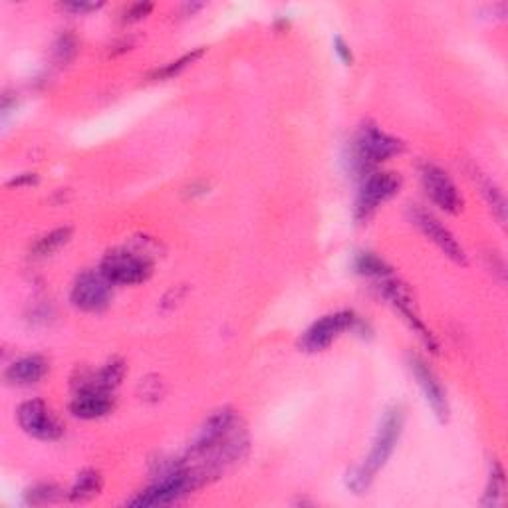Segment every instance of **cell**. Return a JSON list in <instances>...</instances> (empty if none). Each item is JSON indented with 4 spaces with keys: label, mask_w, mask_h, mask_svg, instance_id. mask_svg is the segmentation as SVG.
I'll use <instances>...</instances> for the list:
<instances>
[{
    "label": "cell",
    "mask_w": 508,
    "mask_h": 508,
    "mask_svg": "<svg viewBox=\"0 0 508 508\" xmlns=\"http://www.w3.org/2000/svg\"><path fill=\"white\" fill-rule=\"evenodd\" d=\"M404 425H405L404 409L399 405L389 407L384 413V419H381L374 445H371V451L366 457V461L348 475V486L356 494L366 493L369 485L374 483L376 475L387 465L389 457L394 455L395 447L399 443V437L404 433Z\"/></svg>",
    "instance_id": "cell-1"
},
{
    "label": "cell",
    "mask_w": 508,
    "mask_h": 508,
    "mask_svg": "<svg viewBox=\"0 0 508 508\" xmlns=\"http://www.w3.org/2000/svg\"><path fill=\"white\" fill-rule=\"evenodd\" d=\"M207 476H204L199 468H195L189 463H179L169 467L168 471H163L158 481L151 483L145 491L138 496H133L127 501L130 506H165L181 501L183 496L197 491L203 485H207Z\"/></svg>",
    "instance_id": "cell-2"
},
{
    "label": "cell",
    "mask_w": 508,
    "mask_h": 508,
    "mask_svg": "<svg viewBox=\"0 0 508 508\" xmlns=\"http://www.w3.org/2000/svg\"><path fill=\"white\" fill-rule=\"evenodd\" d=\"M100 272L113 286H133L150 280L153 275V265L148 257L140 252L115 249L104 257Z\"/></svg>",
    "instance_id": "cell-3"
},
{
    "label": "cell",
    "mask_w": 508,
    "mask_h": 508,
    "mask_svg": "<svg viewBox=\"0 0 508 508\" xmlns=\"http://www.w3.org/2000/svg\"><path fill=\"white\" fill-rule=\"evenodd\" d=\"M354 161L359 169H371L376 165L395 158L404 151V143L394 135L381 132L376 125L361 127L354 141Z\"/></svg>",
    "instance_id": "cell-4"
},
{
    "label": "cell",
    "mask_w": 508,
    "mask_h": 508,
    "mask_svg": "<svg viewBox=\"0 0 508 508\" xmlns=\"http://www.w3.org/2000/svg\"><path fill=\"white\" fill-rule=\"evenodd\" d=\"M358 324L359 320L354 312L349 310L334 312V314H328L314 322V324L302 334L298 346L302 351H306V354H318V351H324L326 348L334 344L344 331L354 330Z\"/></svg>",
    "instance_id": "cell-5"
},
{
    "label": "cell",
    "mask_w": 508,
    "mask_h": 508,
    "mask_svg": "<svg viewBox=\"0 0 508 508\" xmlns=\"http://www.w3.org/2000/svg\"><path fill=\"white\" fill-rule=\"evenodd\" d=\"M402 189V177L394 171H376L369 173L356 201V219L367 221L381 204L387 203Z\"/></svg>",
    "instance_id": "cell-6"
},
{
    "label": "cell",
    "mask_w": 508,
    "mask_h": 508,
    "mask_svg": "<svg viewBox=\"0 0 508 508\" xmlns=\"http://www.w3.org/2000/svg\"><path fill=\"white\" fill-rule=\"evenodd\" d=\"M112 288L113 285L100 270H86L72 286V304L84 312H102L110 306Z\"/></svg>",
    "instance_id": "cell-7"
},
{
    "label": "cell",
    "mask_w": 508,
    "mask_h": 508,
    "mask_svg": "<svg viewBox=\"0 0 508 508\" xmlns=\"http://www.w3.org/2000/svg\"><path fill=\"white\" fill-rule=\"evenodd\" d=\"M18 425L34 439L41 441H58L64 435V425L41 399H31L18 407Z\"/></svg>",
    "instance_id": "cell-8"
},
{
    "label": "cell",
    "mask_w": 508,
    "mask_h": 508,
    "mask_svg": "<svg viewBox=\"0 0 508 508\" xmlns=\"http://www.w3.org/2000/svg\"><path fill=\"white\" fill-rule=\"evenodd\" d=\"M422 183L427 193V197L431 199L439 209H443L449 214H457L463 209V197L458 193L457 185L449 175L437 168V165H423L422 168Z\"/></svg>",
    "instance_id": "cell-9"
},
{
    "label": "cell",
    "mask_w": 508,
    "mask_h": 508,
    "mask_svg": "<svg viewBox=\"0 0 508 508\" xmlns=\"http://www.w3.org/2000/svg\"><path fill=\"white\" fill-rule=\"evenodd\" d=\"M379 290H381V295H384L389 300V304H392L395 310H399V314H402L407 320V324L413 328L415 334L425 341V346L431 348L433 351H437V341L431 336V331L425 328L422 318H419V314L415 312L413 300H412V296H409V292L402 285H399V282L394 277L379 278Z\"/></svg>",
    "instance_id": "cell-10"
},
{
    "label": "cell",
    "mask_w": 508,
    "mask_h": 508,
    "mask_svg": "<svg viewBox=\"0 0 508 508\" xmlns=\"http://www.w3.org/2000/svg\"><path fill=\"white\" fill-rule=\"evenodd\" d=\"M234 423H237V415H234L231 407H222L219 412H214L207 422L203 423L197 437H195V441L191 443L187 461H195V458L209 453L211 449L231 431Z\"/></svg>",
    "instance_id": "cell-11"
},
{
    "label": "cell",
    "mask_w": 508,
    "mask_h": 508,
    "mask_svg": "<svg viewBox=\"0 0 508 508\" xmlns=\"http://www.w3.org/2000/svg\"><path fill=\"white\" fill-rule=\"evenodd\" d=\"M413 221L419 229H422V232L425 234V237L435 242L439 249H441L449 259H451L453 262H457V265H467V254H465V249L458 244V240L455 239V234L449 231L447 227H443L441 221L435 219L431 213H427V211H422V209H417L413 213Z\"/></svg>",
    "instance_id": "cell-12"
},
{
    "label": "cell",
    "mask_w": 508,
    "mask_h": 508,
    "mask_svg": "<svg viewBox=\"0 0 508 508\" xmlns=\"http://www.w3.org/2000/svg\"><path fill=\"white\" fill-rule=\"evenodd\" d=\"M412 371L417 379L419 387L427 399V404L431 405L433 413L439 417V422H447L449 419V402L445 395V389L441 386V381L437 379V376L433 374V369L429 367L422 358H412Z\"/></svg>",
    "instance_id": "cell-13"
},
{
    "label": "cell",
    "mask_w": 508,
    "mask_h": 508,
    "mask_svg": "<svg viewBox=\"0 0 508 508\" xmlns=\"http://www.w3.org/2000/svg\"><path fill=\"white\" fill-rule=\"evenodd\" d=\"M115 407L112 392H97V389H82V392H76V397L70 404V412L77 419H86V422H92V419L105 417L107 413H112Z\"/></svg>",
    "instance_id": "cell-14"
},
{
    "label": "cell",
    "mask_w": 508,
    "mask_h": 508,
    "mask_svg": "<svg viewBox=\"0 0 508 508\" xmlns=\"http://www.w3.org/2000/svg\"><path fill=\"white\" fill-rule=\"evenodd\" d=\"M125 376V361L120 358H113L107 361L104 367L97 371H90L87 376L80 377L77 384V392L82 389H97V392H113V389L122 384Z\"/></svg>",
    "instance_id": "cell-15"
},
{
    "label": "cell",
    "mask_w": 508,
    "mask_h": 508,
    "mask_svg": "<svg viewBox=\"0 0 508 508\" xmlns=\"http://www.w3.org/2000/svg\"><path fill=\"white\" fill-rule=\"evenodd\" d=\"M48 374V361L42 356H26L16 359L6 369V381L13 386H34Z\"/></svg>",
    "instance_id": "cell-16"
},
{
    "label": "cell",
    "mask_w": 508,
    "mask_h": 508,
    "mask_svg": "<svg viewBox=\"0 0 508 508\" xmlns=\"http://www.w3.org/2000/svg\"><path fill=\"white\" fill-rule=\"evenodd\" d=\"M104 488V478L102 473L95 468H86L77 475L76 483L70 491V501L72 503H87L102 493Z\"/></svg>",
    "instance_id": "cell-17"
},
{
    "label": "cell",
    "mask_w": 508,
    "mask_h": 508,
    "mask_svg": "<svg viewBox=\"0 0 508 508\" xmlns=\"http://www.w3.org/2000/svg\"><path fill=\"white\" fill-rule=\"evenodd\" d=\"M72 239V229L70 227H62L56 229L52 232L44 234V237L38 239L32 247V252L36 257H50V254L58 252L62 247H66L68 242Z\"/></svg>",
    "instance_id": "cell-18"
},
{
    "label": "cell",
    "mask_w": 508,
    "mask_h": 508,
    "mask_svg": "<svg viewBox=\"0 0 508 508\" xmlns=\"http://www.w3.org/2000/svg\"><path fill=\"white\" fill-rule=\"evenodd\" d=\"M356 270L359 275L366 277H374V278H386L392 277V268H389L384 260L377 259L376 254L371 252H361L359 257L356 259Z\"/></svg>",
    "instance_id": "cell-19"
},
{
    "label": "cell",
    "mask_w": 508,
    "mask_h": 508,
    "mask_svg": "<svg viewBox=\"0 0 508 508\" xmlns=\"http://www.w3.org/2000/svg\"><path fill=\"white\" fill-rule=\"evenodd\" d=\"M204 54V48H197V50H193L189 54H185L181 56L179 60H175L168 66H163L161 70H155L151 77H155V80H168V77H173V76H179L183 70H187V68L193 64V62H197L199 58Z\"/></svg>",
    "instance_id": "cell-20"
},
{
    "label": "cell",
    "mask_w": 508,
    "mask_h": 508,
    "mask_svg": "<svg viewBox=\"0 0 508 508\" xmlns=\"http://www.w3.org/2000/svg\"><path fill=\"white\" fill-rule=\"evenodd\" d=\"M62 491L56 485H38L34 488H31L26 494V501L36 506L42 504H54L58 501H62Z\"/></svg>",
    "instance_id": "cell-21"
},
{
    "label": "cell",
    "mask_w": 508,
    "mask_h": 508,
    "mask_svg": "<svg viewBox=\"0 0 508 508\" xmlns=\"http://www.w3.org/2000/svg\"><path fill=\"white\" fill-rule=\"evenodd\" d=\"M481 189L485 193V197L488 201V204H491V209L493 213L496 214V219L501 224H504V219H506V207H504V197H503V193L496 189V185L493 181H488V179H483L481 181Z\"/></svg>",
    "instance_id": "cell-22"
},
{
    "label": "cell",
    "mask_w": 508,
    "mask_h": 508,
    "mask_svg": "<svg viewBox=\"0 0 508 508\" xmlns=\"http://www.w3.org/2000/svg\"><path fill=\"white\" fill-rule=\"evenodd\" d=\"M504 493V473H503V467L498 463H493V473H491V483H488V491L485 496V504L488 506H494L501 503Z\"/></svg>",
    "instance_id": "cell-23"
},
{
    "label": "cell",
    "mask_w": 508,
    "mask_h": 508,
    "mask_svg": "<svg viewBox=\"0 0 508 508\" xmlns=\"http://www.w3.org/2000/svg\"><path fill=\"white\" fill-rule=\"evenodd\" d=\"M141 399L145 402H158L163 395V384L159 377H148V379H141Z\"/></svg>",
    "instance_id": "cell-24"
},
{
    "label": "cell",
    "mask_w": 508,
    "mask_h": 508,
    "mask_svg": "<svg viewBox=\"0 0 508 508\" xmlns=\"http://www.w3.org/2000/svg\"><path fill=\"white\" fill-rule=\"evenodd\" d=\"M151 11H153V5H151V3L132 5V6L125 11L123 21H125V23H140V21H143V18L148 16Z\"/></svg>",
    "instance_id": "cell-25"
},
{
    "label": "cell",
    "mask_w": 508,
    "mask_h": 508,
    "mask_svg": "<svg viewBox=\"0 0 508 508\" xmlns=\"http://www.w3.org/2000/svg\"><path fill=\"white\" fill-rule=\"evenodd\" d=\"M76 41H74V36H62L60 38V42L56 44V54L60 60H70V58L76 54Z\"/></svg>",
    "instance_id": "cell-26"
},
{
    "label": "cell",
    "mask_w": 508,
    "mask_h": 508,
    "mask_svg": "<svg viewBox=\"0 0 508 508\" xmlns=\"http://www.w3.org/2000/svg\"><path fill=\"white\" fill-rule=\"evenodd\" d=\"M104 3H64L62 8L68 13H74V14H87V13H94L97 8H102Z\"/></svg>",
    "instance_id": "cell-27"
},
{
    "label": "cell",
    "mask_w": 508,
    "mask_h": 508,
    "mask_svg": "<svg viewBox=\"0 0 508 508\" xmlns=\"http://www.w3.org/2000/svg\"><path fill=\"white\" fill-rule=\"evenodd\" d=\"M334 52L338 54V58L341 62H344L346 66H351L354 64V54H351V48L349 44L344 41V38H336L334 41Z\"/></svg>",
    "instance_id": "cell-28"
},
{
    "label": "cell",
    "mask_w": 508,
    "mask_h": 508,
    "mask_svg": "<svg viewBox=\"0 0 508 508\" xmlns=\"http://www.w3.org/2000/svg\"><path fill=\"white\" fill-rule=\"evenodd\" d=\"M36 181H38V177L34 173H24V175H21V177L13 179L8 185H11V187H14V185H16V187H21V185H32Z\"/></svg>",
    "instance_id": "cell-29"
}]
</instances>
